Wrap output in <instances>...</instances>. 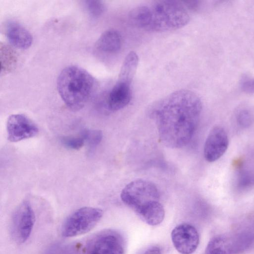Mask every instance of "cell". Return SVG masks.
Segmentation results:
<instances>
[{"label": "cell", "instance_id": "ffe728a7", "mask_svg": "<svg viewBox=\"0 0 254 254\" xmlns=\"http://www.w3.org/2000/svg\"><path fill=\"white\" fill-rule=\"evenodd\" d=\"M240 87L242 91L249 94H254V77L244 75L240 81Z\"/></svg>", "mask_w": 254, "mask_h": 254}, {"label": "cell", "instance_id": "3957f363", "mask_svg": "<svg viewBox=\"0 0 254 254\" xmlns=\"http://www.w3.org/2000/svg\"><path fill=\"white\" fill-rule=\"evenodd\" d=\"M57 86L59 95L66 106L76 111L85 105L94 93L95 81L84 69L70 65L61 72Z\"/></svg>", "mask_w": 254, "mask_h": 254}, {"label": "cell", "instance_id": "7a4b0ae2", "mask_svg": "<svg viewBox=\"0 0 254 254\" xmlns=\"http://www.w3.org/2000/svg\"><path fill=\"white\" fill-rule=\"evenodd\" d=\"M129 18L135 26L151 32L175 30L187 25L190 19L183 3L172 0L139 5L131 10Z\"/></svg>", "mask_w": 254, "mask_h": 254}, {"label": "cell", "instance_id": "44dd1931", "mask_svg": "<svg viewBox=\"0 0 254 254\" xmlns=\"http://www.w3.org/2000/svg\"><path fill=\"white\" fill-rule=\"evenodd\" d=\"M254 182V176L249 173L242 174L240 178L239 185L240 187H246Z\"/></svg>", "mask_w": 254, "mask_h": 254}, {"label": "cell", "instance_id": "ba28073f", "mask_svg": "<svg viewBox=\"0 0 254 254\" xmlns=\"http://www.w3.org/2000/svg\"><path fill=\"white\" fill-rule=\"evenodd\" d=\"M8 140L16 142L36 136L39 132L36 125L23 114H12L6 122Z\"/></svg>", "mask_w": 254, "mask_h": 254}, {"label": "cell", "instance_id": "ac0fdd59", "mask_svg": "<svg viewBox=\"0 0 254 254\" xmlns=\"http://www.w3.org/2000/svg\"><path fill=\"white\" fill-rule=\"evenodd\" d=\"M61 141L66 147L73 150L80 149L85 143L82 136H64L61 138Z\"/></svg>", "mask_w": 254, "mask_h": 254}, {"label": "cell", "instance_id": "2e32d148", "mask_svg": "<svg viewBox=\"0 0 254 254\" xmlns=\"http://www.w3.org/2000/svg\"><path fill=\"white\" fill-rule=\"evenodd\" d=\"M82 136L90 149L96 147L101 141L103 134L100 130H86L83 131Z\"/></svg>", "mask_w": 254, "mask_h": 254}, {"label": "cell", "instance_id": "30bf717a", "mask_svg": "<svg viewBox=\"0 0 254 254\" xmlns=\"http://www.w3.org/2000/svg\"><path fill=\"white\" fill-rule=\"evenodd\" d=\"M229 145V138L225 129L219 126L210 131L204 143L203 153L206 161L213 162L225 153Z\"/></svg>", "mask_w": 254, "mask_h": 254}, {"label": "cell", "instance_id": "8992f818", "mask_svg": "<svg viewBox=\"0 0 254 254\" xmlns=\"http://www.w3.org/2000/svg\"><path fill=\"white\" fill-rule=\"evenodd\" d=\"M125 245L122 235L107 230L94 236L87 243L84 254H125Z\"/></svg>", "mask_w": 254, "mask_h": 254}, {"label": "cell", "instance_id": "8fae6325", "mask_svg": "<svg viewBox=\"0 0 254 254\" xmlns=\"http://www.w3.org/2000/svg\"><path fill=\"white\" fill-rule=\"evenodd\" d=\"M242 252V246L238 233L212 238L205 250V254H237Z\"/></svg>", "mask_w": 254, "mask_h": 254}, {"label": "cell", "instance_id": "7c38bea8", "mask_svg": "<svg viewBox=\"0 0 254 254\" xmlns=\"http://www.w3.org/2000/svg\"><path fill=\"white\" fill-rule=\"evenodd\" d=\"M5 31L9 42L17 48L26 49L32 43L33 38L31 33L16 21H10L7 22Z\"/></svg>", "mask_w": 254, "mask_h": 254}, {"label": "cell", "instance_id": "5b68a950", "mask_svg": "<svg viewBox=\"0 0 254 254\" xmlns=\"http://www.w3.org/2000/svg\"><path fill=\"white\" fill-rule=\"evenodd\" d=\"M103 214L101 209L92 207H83L76 210L63 223L62 236L70 238L88 232L97 225Z\"/></svg>", "mask_w": 254, "mask_h": 254}, {"label": "cell", "instance_id": "9c48e42d", "mask_svg": "<svg viewBox=\"0 0 254 254\" xmlns=\"http://www.w3.org/2000/svg\"><path fill=\"white\" fill-rule=\"evenodd\" d=\"M171 239L175 249L181 254H192L199 241L197 230L188 223H182L175 227L171 233Z\"/></svg>", "mask_w": 254, "mask_h": 254}, {"label": "cell", "instance_id": "52a82bcc", "mask_svg": "<svg viewBox=\"0 0 254 254\" xmlns=\"http://www.w3.org/2000/svg\"><path fill=\"white\" fill-rule=\"evenodd\" d=\"M35 222V215L30 203L23 201L14 211L11 221L12 237L18 243H23L30 237Z\"/></svg>", "mask_w": 254, "mask_h": 254}, {"label": "cell", "instance_id": "6da1fadb", "mask_svg": "<svg viewBox=\"0 0 254 254\" xmlns=\"http://www.w3.org/2000/svg\"><path fill=\"white\" fill-rule=\"evenodd\" d=\"M202 109L199 97L187 89L174 91L153 107L159 136L171 148L187 145L196 130Z\"/></svg>", "mask_w": 254, "mask_h": 254}, {"label": "cell", "instance_id": "4fadbf2b", "mask_svg": "<svg viewBox=\"0 0 254 254\" xmlns=\"http://www.w3.org/2000/svg\"><path fill=\"white\" fill-rule=\"evenodd\" d=\"M131 98L130 85L117 81L108 95V107L113 111L120 110L129 104Z\"/></svg>", "mask_w": 254, "mask_h": 254}, {"label": "cell", "instance_id": "e0dca14e", "mask_svg": "<svg viewBox=\"0 0 254 254\" xmlns=\"http://www.w3.org/2000/svg\"><path fill=\"white\" fill-rule=\"evenodd\" d=\"M238 124L242 127L250 126L254 121V114L249 109L242 108L239 110L236 115Z\"/></svg>", "mask_w": 254, "mask_h": 254}, {"label": "cell", "instance_id": "d6986e66", "mask_svg": "<svg viewBox=\"0 0 254 254\" xmlns=\"http://www.w3.org/2000/svg\"><path fill=\"white\" fill-rule=\"evenodd\" d=\"M85 5L89 13L93 17L101 15L105 8L102 1L97 0H86Z\"/></svg>", "mask_w": 254, "mask_h": 254}, {"label": "cell", "instance_id": "9a60e30c", "mask_svg": "<svg viewBox=\"0 0 254 254\" xmlns=\"http://www.w3.org/2000/svg\"><path fill=\"white\" fill-rule=\"evenodd\" d=\"M137 55L133 51L127 54L123 63L118 81L131 85L138 64Z\"/></svg>", "mask_w": 254, "mask_h": 254}, {"label": "cell", "instance_id": "603a6c76", "mask_svg": "<svg viewBox=\"0 0 254 254\" xmlns=\"http://www.w3.org/2000/svg\"><path fill=\"white\" fill-rule=\"evenodd\" d=\"M143 254H161V252L158 247L154 246L147 249Z\"/></svg>", "mask_w": 254, "mask_h": 254}, {"label": "cell", "instance_id": "5bb4252c", "mask_svg": "<svg viewBox=\"0 0 254 254\" xmlns=\"http://www.w3.org/2000/svg\"><path fill=\"white\" fill-rule=\"evenodd\" d=\"M122 38L118 31L111 29L104 31L96 43V48L105 53H113L120 50Z\"/></svg>", "mask_w": 254, "mask_h": 254}, {"label": "cell", "instance_id": "277c9868", "mask_svg": "<svg viewBox=\"0 0 254 254\" xmlns=\"http://www.w3.org/2000/svg\"><path fill=\"white\" fill-rule=\"evenodd\" d=\"M121 198L139 216L160 203L159 191L156 186L149 181L141 179L127 185L122 190Z\"/></svg>", "mask_w": 254, "mask_h": 254}, {"label": "cell", "instance_id": "7402d4cb", "mask_svg": "<svg viewBox=\"0 0 254 254\" xmlns=\"http://www.w3.org/2000/svg\"><path fill=\"white\" fill-rule=\"evenodd\" d=\"M182 2L186 8L191 10H195L199 7L200 1L197 0H188L184 1Z\"/></svg>", "mask_w": 254, "mask_h": 254}]
</instances>
